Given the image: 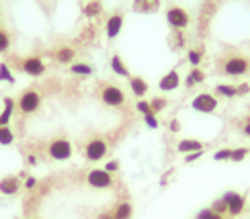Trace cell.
<instances>
[{"instance_id":"29","label":"cell","mask_w":250,"mask_h":219,"mask_svg":"<svg viewBox=\"0 0 250 219\" xmlns=\"http://www.w3.org/2000/svg\"><path fill=\"white\" fill-rule=\"evenodd\" d=\"M10 49V35L6 29H0V54H6Z\"/></svg>"},{"instance_id":"4","label":"cell","mask_w":250,"mask_h":219,"mask_svg":"<svg viewBox=\"0 0 250 219\" xmlns=\"http://www.w3.org/2000/svg\"><path fill=\"white\" fill-rule=\"evenodd\" d=\"M166 23H168L174 31H183L191 25V17L183 6H170L166 10Z\"/></svg>"},{"instance_id":"19","label":"cell","mask_w":250,"mask_h":219,"mask_svg":"<svg viewBox=\"0 0 250 219\" xmlns=\"http://www.w3.org/2000/svg\"><path fill=\"white\" fill-rule=\"evenodd\" d=\"M201 82H205V72L201 68H191L189 76H187V80H185V86L187 88H193L197 84H201Z\"/></svg>"},{"instance_id":"18","label":"cell","mask_w":250,"mask_h":219,"mask_svg":"<svg viewBox=\"0 0 250 219\" xmlns=\"http://www.w3.org/2000/svg\"><path fill=\"white\" fill-rule=\"evenodd\" d=\"M176 150L181 154H193V152H201L203 150V143L199 139H181Z\"/></svg>"},{"instance_id":"5","label":"cell","mask_w":250,"mask_h":219,"mask_svg":"<svg viewBox=\"0 0 250 219\" xmlns=\"http://www.w3.org/2000/svg\"><path fill=\"white\" fill-rule=\"evenodd\" d=\"M217 105H220V100H217V97L211 95V92H199V95L191 100V109L197 113H203V115L213 113L217 109Z\"/></svg>"},{"instance_id":"2","label":"cell","mask_w":250,"mask_h":219,"mask_svg":"<svg viewBox=\"0 0 250 219\" xmlns=\"http://www.w3.org/2000/svg\"><path fill=\"white\" fill-rule=\"evenodd\" d=\"M17 107H19V111L23 115L35 113L41 107V95L37 90H33V88L23 90V92H21V97H19V100H17Z\"/></svg>"},{"instance_id":"14","label":"cell","mask_w":250,"mask_h":219,"mask_svg":"<svg viewBox=\"0 0 250 219\" xmlns=\"http://www.w3.org/2000/svg\"><path fill=\"white\" fill-rule=\"evenodd\" d=\"M129 82H127V84H129V88H131V92H133V97L135 99H144L146 97V92H148V82H146L142 76H129L127 78Z\"/></svg>"},{"instance_id":"24","label":"cell","mask_w":250,"mask_h":219,"mask_svg":"<svg viewBox=\"0 0 250 219\" xmlns=\"http://www.w3.org/2000/svg\"><path fill=\"white\" fill-rule=\"evenodd\" d=\"M15 143V133L8 125H0V145H13Z\"/></svg>"},{"instance_id":"15","label":"cell","mask_w":250,"mask_h":219,"mask_svg":"<svg viewBox=\"0 0 250 219\" xmlns=\"http://www.w3.org/2000/svg\"><path fill=\"white\" fill-rule=\"evenodd\" d=\"M19 189H21V180L17 179V176H4V179L0 180V193L6 195V197L17 195Z\"/></svg>"},{"instance_id":"7","label":"cell","mask_w":250,"mask_h":219,"mask_svg":"<svg viewBox=\"0 0 250 219\" xmlns=\"http://www.w3.org/2000/svg\"><path fill=\"white\" fill-rule=\"evenodd\" d=\"M21 70H23L25 74L31 76V78H39V76H43L47 72V66H45V61L41 58L29 56V58H25L23 61H21Z\"/></svg>"},{"instance_id":"9","label":"cell","mask_w":250,"mask_h":219,"mask_svg":"<svg viewBox=\"0 0 250 219\" xmlns=\"http://www.w3.org/2000/svg\"><path fill=\"white\" fill-rule=\"evenodd\" d=\"M86 182L92 186V189H111L113 186V174L107 172L105 168H95L90 170L86 176Z\"/></svg>"},{"instance_id":"26","label":"cell","mask_w":250,"mask_h":219,"mask_svg":"<svg viewBox=\"0 0 250 219\" xmlns=\"http://www.w3.org/2000/svg\"><path fill=\"white\" fill-rule=\"evenodd\" d=\"M0 82H8V84H15V74L10 72L8 64H0Z\"/></svg>"},{"instance_id":"23","label":"cell","mask_w":250,"mask_h":219,"mask_svg":"<svg viewBox=\"0 0 250 219\" xmlns=\"http://www.w3.org/2000/svg\"><path fill=\"white\" fill-rule=\"evenodd\" d=\"M215 95L222 99H234V97H238V88L234 84H217Z\"/></svg>"},{"instance_id":"25","label":"cell","mask_w":250,"mask_h":219,"mask_svg":"<svg viewBox=\"0 0 250 219\" xmlns=\"http://www.w3.org/2000/svg\"><path fill=\"white\" fill-rule=\"evenodd\" d=\"M131 213H133V207L129 203H119L113 215H115V219H131Z\"/></svg>"},{"instance_id":"11","label":"cell","mask_w":250,"mask_h":219,"mask_svg":"<svg viewBox=\"0 0 250 219\" xmlns=\"http://www.w3.org/2000/svg\"><path fill=\"white\" fill-rule=\"evenodd\" d=\"M123 23H125L123 15L121 13H113L107 19V23H105V35H107V39H117L119 33H121V29H123Z\"/></svg>"},{"instance_id":"17","label":"cell","mask_w":250,"mask_h":219,"mask_svg":"<svg viewBox=\"0 0 250 219\" xmlns=\"http://www.w3.org/2000/svg\"><path fill=\"white\" fill-rule=\"evenodd\" d=\"M2 105H4V109H2V113H0V125H8V123H10V119H13V113H15L17 102H15V99L4 97Z\"/></svg>"},{"instance_id":"31","label":"cell","mask_w":250,"mask_h":219,"mask_svg":"<svg viewBox=\"0 0 250 219\" xmlns=\"http://www.w3.org/2000/svg\"><path fill=\"white\" fill-rule=\"evenodd\" d=\"M135 109H138V111L142 113V117H144V115L154 113V111H152V107H150V100H144V99H140L138 102H135Z\"/></svg>"},{"instance_id":"38","label":"cell","mask_w":250,"mask_h":219,"mask_svg":"<svg viewBox=\"0 0 250 219\" xmlns=\"http://www.w3.org/2000/svg\"><path fill=\"white\" fill-rule=\"evenodd\" d=\"M117 168H119V162H115V160H111V162L105 164V170H107V172H115Z\"/></svg>"},{"instance_id":"35","label":"cell","mask_w":250,"mask_h":219,"mask_svg":"<svg viewBox=\"0 0 250 219\" xmlns=\"http://www.w3.org/2000/svg\"><path fill=\"white\" fill-rule=\"evenodd\" d=\"M197 219H222V215H217L213 213L211 209H203L199 215H197Z\"/></svg>"},{"instance_id":"32","label":"cell","mask_w":250,"mask_h":219,"mask_svg":"<svg viewBox=\"0 0 250 219\" xmlns=\"http://www.w3.org/2000/svg\"><path fill=\"white\" fill-rule=\"evenodd\" d=\"M232 158V148H224V150H217L213 154V160L217 162H224V160H230Z\"/></svg>"},{"instance_id":"39","label":"cell","mask_w":250,"mask_h":219,"mask_svg":"<svg viewBox=\"0 0 250 219\" xmlns=\"http://www.w3.org/2000/svg\"><path fill=\"white\" fill-rule=\"evenodd\" d=\"M170 131H174V133L181 131V121H179V119H172V121H170Z\"/></svg>"},{"instance_id":"22","label":"cell","mask_w":250,"mask_h":219,"mask_svg":"<svg viewBox=\"0 0 250 219\" xmlns=\"http://www.w3.org/2000/svg\"><path fill=\"white\" fill-rule=\"evenodd\" d=\"M82 13H84V17H88V19H95L103 13V4L99 2V0H88V2L84 4V8H82Z\"/></svg>"},{"instance_id":"36","label":"cell","mask_w":250,"mask_h":219,"mask_svg":"<svg viewBox=\"0 0 250 219\" xmlns=\"http://www.w3.org/2000/svg\"><path fill=\"white\" fill-rule=\"evenodd\" d=\"M201 156H203V150H201V152H193V154H187L185 162H195V160H199Z\"/></svg>"},{"instance_id":"10","label":"cell","mask_w":250,"mask_h":219,"mask_svg":"<svg viewBox=\"0 0 250 219\" xmlns=\"http://www.w3.org/2000/svg\"><path fill=\"white\" fill-rule=\"evenodd\" d=\"M222 199L226 201V205H228V213H230L232 217H238V215L244 211V207H246V199H244V195H240V193L230 191V193H226Z\"/></svg>"},{"instance_id":"37","label":"cell","mask_w":250,"mask_h":219,"mask_svg":"<svg viewBox=\"0 0 250 219\" xmlns=\"http://www.w3.org/2000/svg\"><path fill=\"white\" fill-rule=\"evenodd\" d=\"M236 88H238V95H240V97H244V95H248V92H250V84H246V82H242V84L236 86Z\"/></svg>"},{"instance_id":"1","label":"cell","mask_w":250,"mask_h":219,"mask_svg":"<svg viewBox=\"0 0 250 219\" xmlns=\"http://www.w3.org/2000/svg\"><path fill=\"white\" fill-rule=\"evenodd\" d=\"M250 72V60L240 54H232L222 61V74L230 78H240Z\"/></svg>"},{"instance_id":"34","label":"cell","mask_w":250,"mask_h":219,"mask_svg":"<svg viewBox=\"0 0 250 219\" xmlns=\"http://www.w3.org/2000/svg\"><path fill=\"white\" fill-rule=\"evenodd\" d=\"M144 123L148 125L150 129H158V117L156 113H150V115H144Z\"/></svg>"},{"instance_id":"21","label":"cell","mask_w":250,"mask_h":219,"mask_svg":"<svg viewBox=\"0 0 250 219\" xmlns=\"http://www.w3.org/2000/svg\"><path fill=\"white\" fill-rule=\"evenodd\" d=\"M70 72L74 76H92L95 74V68H92L90 64H84V61H76V64L70 66Z\"/></svg>"},{"instance_id":"8","label":"cell","mask_w":250,"mask_h":219,"mask_svg":"<svg viewBox=\"0 0 250 219\" xmlns=\"http://www.w3.org/2000/svg\"><path fill=\"white\" fill-rule=\"evenodd\" d=\"M107 152H109V145H107L105 139H101V138L90 139L86 143V148H84V156H86V160H90V162L103 160L107 156Z\"/></svg>"},{"instance_id":"6","label":"cell","mask_w":250,"mask_h":219,"mask_svg":"<svg viewBox=\"0 0 250 219\" xmlns=\"http://www.w3.org/2000/svg\"><path fill=\"white\" fill-rule=\"evenodd\" d=\"M101 100L105 102L107 107H121V105H125V92L115 84H107L101 90Z\"/></svg>"},{"instance_id":"3","label":"cell","mask_w":250,"mask_h":219,"mask_svg":"<svg viewBox=\"0 0 250 219\" xmlns=\"http://www.w3.org/2000/svg\"><path fill=\"white\" fill-rule=\"evenodd\" d=\"M47 154L51 160H58V162H66L72 158V143L64 138H58L54 141H49L47 145Z\"/></svg>"},{"instance_id":"41","label":"cell","mask_w":250,"mask_h":219,"mask_svg":"<svg viewBox=\"0 0 250 219\" xmlns=\"http://www.w3.org/2000/svg\"><path fill=\"white\" fill-rule=\"evenodd\" d=\"M242 131H244V135H246V138H250V121H246V125L242 127Z\"/></svg>"},{"instance_id":"28","label":"cell","mask_w":250,"mask_h":219,"mask_svg":"<svg viewBox=\"0 0 250 219\" xmlns=\"http://www.w3.org/2000/svg\"><path fill=\"white\" fill-rule=\"evenodd\" d=\"M150 107H152L154 113H160V111H164L166 107H168V100H166L164 97H154L150 100Z\"/></svg>"},{"instance_id":"30","label":"cell","mask_w":250,"mask_h":219,"mask_svg":"<svg viewBox=\"0 0 250 219\" xmlns=\"http://www.w3.org/2000/svg\"><path fill=\"white\" fill-rule=\"evenodd\" d=\"M248 154H250V150H246V148H232V158H230V162H242Z\"/></svg>"},{"instance_id":"27","label":"cell","mask_w":250,"mask_h":219,"mask_svg":"<svg viewBox=\"0 0 250 219\" xmlns=\"http://www.w3.org/2000/svg\"><path fill=\"white\" fill-rule=\"evenodd\" d=\"M187 58H189V64H191L193 68H199L201 60H203V51H201V49H189Z\"/></svg>"},{"instance_id":"20","label":"cell","mask_w":250,"mask_h":219,"mask_svg":"<svg viewBox=\"0 0 250 219\" xmlns=\"http://www.w3.org/2000/svg\"><path fill=\"white\" fill-rule=\"evenodd\" d=\"M111 70L115 72L117 76H121V78H129L131 74H129V68L125 66V61L119 58V56H113L111 58Z\"/></svg>"},{"instance_id":"40","label":"cell","mask_w":250,"mask_h":219,"mask_svg":"<svg viewBox=\"0 0 250 219\" xmlns=\"http://www.w3.org/2000/svg\"><path fill=\"white\" fill-rule=\"evenodd\" d=\"M35 184H37V180L33 179V176H29V179H27V182H25V186H27V189H33Z\"/></svg>"},{"instance_id":"12","label":"cell","mask_w":250,"mask_h":219,"mask_svg":"<svg viewBox=\"0 0 250 219\" xmlns=\"http://www.w3.org/2000/svg\"><path fill=\"white\" fill-rule=\"evenodd\" d=\"M160 4H162V0H133L131 8L138 15H154L160 10Z\"/></svg>"},{"instance_id":"33","label":"cell","mask_w":250,"mask_h":219,"mask_svg":"<svg viewBox=\"0 0 250 219\" xmlns=\"http://www.w3.org/2000/svg\"><path fill=\"white\" fill-rule=\"evenodd\" d=\"M209 209L213 211V213H217V215H224V213H228V205H226V201L224 199H217Z\"/></svg>"},{"instance_id":"13","label":"cell","mask_w":250,"mask_h":219,"mask_svg":"<svg viewBox=\"0 0 250 219\" xmlns=\"http://www.w3.org/2000/svg\"><path fill=\"white\" fill-rule=\"evenodd\" d=\"M179 86H181V76H179V72H176V70L166 72V74L160 78V82H158V88L162 92H172Z\"/></svg>"},{"instance_id":"16","label":"cell","mask_w":250,"mask_h":219,"mask_svg":"<svg viewBox=\"0 0 250 219\" xmlns=\"http://www.w3.org/2000/svg\"><path fill=\"white\" fill-rule=\"evenodd\" d=\"M56 60L60 61V64H64V66H72L74 64V60H76V49L70 47V45H62L56 51Z\"/></svg>"},{"instance_id":"42","label":"cell","mask_w":250,"mask_h":219,"mask_svg":"<svg viewBox=\"0 0 250 219\" xmlns=\"http://www.w3.org/2000/svg\"><path fill=\"white\" fill-rule=\"evenodd\" d=\"M97 219H115V215H113V213H101Z\"/></svg>"},{"instance_id":"43","label":"cell","mask_w":250,"mask_h":219,"mask_svg":"<svg viewBox=\"0 0 250 219\" xmlns=\"http://www.w3.org/2000/svg\"><path fill=\"white\" fill-rule=\"evenodd\" d=\"M29 164H31V166H35V164H37V158H35V156H29Z\"/></svg>"}]
</instances>
